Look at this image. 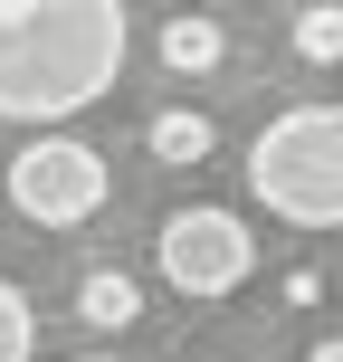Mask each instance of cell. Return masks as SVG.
Returning <instances> with one entry per match:
<instances>
[{
    "label": "cell",
    "mask_w": 343,
    "mask_h": 362,
    "mask_svg": "<svg viewBox=\"0 0 343 362\" xmlns=\"http://www.w3.org/2000/svg\"><path fill=\"white\" fill-rule=\"evenodd\" d=\"M124 76V0H0V124H67Z\"/></svg>",
    "instance_id": "6da1fadb"
},
{
    "label": "cell",
    "mask_w": 343,
    "mask_h": 362,
    "mask_svg": "<svg viewBox=\"0 0 343 362\" xmlns=\"http://www.w3.org/2000/svg\"><path fill=\"white\" fill-rule=\"evenodd\" d=\"M248 191L267 200V219L325 238L343 219V115L334 105H286L248 144Z\"/></svg>",
    "instance_id": "7a4b0ae2"
},
{
    "label": "cell",
    "mask_w": 343,
    "mask_h": 362,
    "mask_svg": "<svg viewBox=\"0 0 343 362\" xmlns=\"http://www.w3.org/2000/svg\"><path fill=\"white\" fill-rule=\"evenodd\" d=\"M105 191H115V172L86 134H29L10 153V210L29 229H86L105 210Z\"/></svg>",
    "instance_id": "3957f363"
},
{
    "label": "cell",
    "mask_w": 343,
    "mask_h": 362,
    "mask_svg": "<svg viewBox=\"0 0 343 362\" xmlns=\"http://www.w3.org/2000/svg\"><path fill=\"white\" fill-rule=\"evenodd\" d=\"M153 257H163V286H181L191 305H210V296H238L257 276V238L238 210H210V200H191V210L163 219V238H153Z\"/></svg>",
    "instance_id": "277c9868"
},
{
    "label": "cell",
    "mask_w": 343,
    "mask_h": 362,
    "mask_svg": "<svg viewBox=\"0 0 343 362\" xmlns=\"http://www.w3.org/2000/svg\"><path fill=\"white\" fill-rule=\"evenodd\" d=\"M144 144H153V163H172V172H200V163L219 153V124H210L200 105H163Z\"/></svg>",
    "instance_id": "5b68a950"
},
{
    "label": "cell",
    "mask_w": 343,
    "mask_h": 362,
    "mask_svg": "<svg viewBox=\"0 0 343 362\" xmlns=\"http://www.w3.org/2000/svg\"><path fill=\"white\" fill-rule=\"evenodd\" d=\"M76 325H95V334H124V325H144V286H134L124 267H95L86 286H76Z\"/></svg>",
    "instance_id": "8992f818"
},
{
    "label": "cell",
    "mask_w": 343,
    "mask_h": 362,
    "mask_svg": "<svg viewBox=\"0 0 343 362\" xmlns=\"http://www.w3.org/2000/svg\"><path fill=\"white\" fill-rule=\"evenodd\" d=\"M219 57H229V29H219V19H163V67L172 76H210L219 67Z\"/></svg>",
    "instance_id": "52a82bcc"
},
{
    "label": "cell",
    "mask_w": 343,
    "mask_h": 362,
    "mask_svg": "<svg viewBox=\"0 0 343 362\" xmlns=\"http://www.w3.org/2000/svg\"><path fill=\"white\" fill-rule=\"evenodd\" d=\"M296 57H306V67H334V57H343V10H334V0L296 10Z\"/></svg>",
    "instance_id": "ba28073f"
},
{
    "label": "cell",
    "mask_w": 343,
    "mask_h": 362,
    "mask_svg": "<svg viewBox=\"0 0 343 362\" xmlns=\"http://www.w3.org/2000/svg\"><path fill=\"white\" fill-rule=\"evenodd\" d=\"M29 353H38V305L0 276V362H29Z\"/></svg>",
    "instance_id": "9c48e42d"
},
{
    "label": "cell",
    "mask_w": 343,
    "mask_h": 362,
    "mask_svg": "<svg viewBox=\"0 0 343 362\" xmlns=\"http://www.w3.org/2000/svg\"><path fill=\"white\" fill-rule=\"evenodd\" d=\"M306 362H343V344H315V353H306Z\"/></svg>",
    "instance_id": "30bf717a"
},
{
    "label": "cell",
    "mask_w": 343,
    "mask_h": 362,
    "mask_svg": "<svg viewBox=\"0 0 343 362\" xmlns=\"http://www.w3.org/2000/svg\"><path fill=\"white\" fill-rule=\"evenodd\" d=\"M76 362H124V353H76Z\"/></svg>",
    "instance_id": "8fae6325"
}]
</instances>
